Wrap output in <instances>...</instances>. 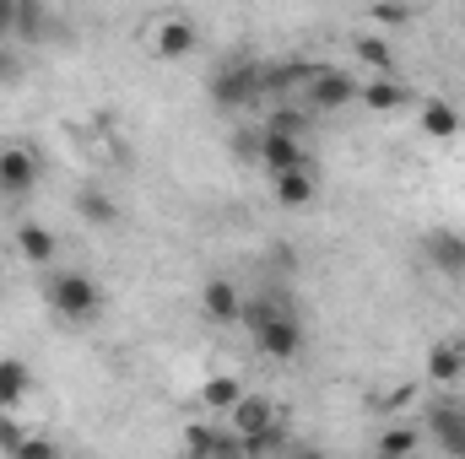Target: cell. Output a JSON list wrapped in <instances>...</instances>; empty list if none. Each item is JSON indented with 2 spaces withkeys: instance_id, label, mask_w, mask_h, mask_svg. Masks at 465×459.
<instances>
[{
  "instance_id": "cell-31",
  "label": "cell",
  "mask_w": 465,
  "mask_h": 459,
  "mask_svg": "<svg viewBox=\"0 0 465 459\" xmlns=\"http://www.w3.org/2000/svg\"><path fill=\"white\" fill-rule=\"evenodd\" d=\"M0 276H5V265H0Z\"/></svg>"
},
{
  "instance_id": "cell-15",
  "label": "cell",
  "mask_w": 465,
  "mask_h": 459,
  "mask_svg": "<svg viewBox=\"0 0 465 459\" xmlns=\"http://www.w3.org/2000/svg\"><path fill=\"white\" fill-rule=\"evenodd\" d=\"M16 249H22L27 265H49V259L60 254V238L49 228H38V222H22V228H16Z\"/></svg>"
},
{
  "instance_id": "cell-17",
  "label": "cell",
  "mask_w": 465,
  "mask_h": 459,
  "mask_svg": "<svg viewBox=\"0 0 465 459\" xmlns=\"http://www.w3.org/2000/svg\"><path fill=\"white\" fill-rule=\"evenodd\" d=\"M238 400H243V384L228 378V373H212V378L201 384V405H206V411H232Z\"/></svg>"
},
{
  "instance_id": "cell-10",
  "label": "cell",
  "mask_w": 465,
  "mask_h": 459,
  "mask_svg": "<svg viewBox=\"0 0 465 459\" xmlns=\"http://www.w3.org/2000/svg\"><path fill=\"white\" fill-rule=\"evenodd\" d=\"M428 378H433L439 389L460 384V378H465V346H450V341L428 346Z\"/></svg>"
},
{
  "instance_id": "cell-21",
  "label": "cell",
  "mask_w": 465,
  "mask_h": 459,
  "mask_svg": "<svg viewBox=\"0 0 465 459\" xmlns=\"http://www.w3.org/2000/svg\"><path fill=\"white\" fill-rule=\"evenodd\" d=\"M417 438H422V433H411V427H390V433L379 438V459H411L417 454Z\"/></svg>"
},
{
  "instance_id": "cell-14",
  "label": "cell",
  "mask_w": 465,
  "mask_h": 459,
  "mask_svg": "<svg viewBox=\"0 0 465 459\" xmlns=\"http://www.w3.org/2000/svg\"><path fill=\"white\" fill-rule=\"evenodd\" d=\"M271 190H276V206H309L314 195H320V179L309 173V168H298V173H282V179H271Z\"/></svg>"
},
{
  "instance_id": "cell-7",
  "label": "cell",
  "mask_w": 465,
  "mask_h": 459,
  "mask_svg": "<svg viewBox=\"0 0 465 459\" xmlns=\"http://www.w3.org/2000/svg\"><path fill=\"white\" fill-rule=\"evenodd\" d=\"M152 49H157L163 60H184V54L195 49V22H190V16H163V22L152 27Z\"/></svg>"
},
{
  "instance_id": "cell-24",
  "label": "cell",
  "mask_w": 465,
  "mask_h": 459,
  "mask_svg": "<svg viewBox=\"0 0 465 459\" xmlns=\"http://www.w3.org/2000/svg\"><path fill=\"white\" fill-rule=\"evenodd\" d=\"M282 438H287V433H282V422H276V427H265V433H254V438H249L243 449H249V454L260 459V454H271V449H282Z\"/></svg>"
},
{
  "instance_id": "cell-20",
  "label": "cell",
  "mask_w": 465,
  "mask_h": 459,
  "mask_svg": "<svg viewBox=\"0 0 465 459\" xmlns=\"http://www.w3.org/2000/svg\"><path fill=\"white\" fill-rule=\"evenodd\" d=\"M76 211H82V222H87V228H109V222L119 217L114 200H109L104 190H82V195H76Z\"/></svg>"
},
{
  "instance_id": "cell-8",
  "label": "cell",
  "mask_w": 465,
  "mask_h": 459,
  "mask_svg": "<svg viewBox=\"0 0 465 459\" xmlns=\"http://www.w3.org/2000/svg\"><path fill=\"white\" fill-rule=\"evenodd\" d=\"M260 87H265V82H260V71H254V65H238V71H217V82H212V98L228 109V103H249Z\"/></svg>"
},
{
  "instance_id": "cell-16",
  "label": "cell",
  "mask_w": 465,
  "mask_h": 459,
  "mask_svg": "<svg viewBox=\"0 0 465 459\" xmlns=\"http://www.w3.org/2000/svg\"><path fill=\"white\" fill-rule=\"evenodd\" d=\"M417 124H422V135H433V141H450V135H460V109H455V103H444V98H428Z\"/></svg>"
},
{
  "instance_id": "cell-12",
  "label": "cell",
  "mask_w": 465,
  "mask_h": 459,
  "mask_svg": "<svg viewBox=\"0 0 465 459\" xmlns=\"http://www.w3.org/2000/svg\"><path fill=\"white\" fill-rule=\"evenodd\" d=\"M357 98H362V109L390 114V109H401V103L411 98V87H401L395 76H373V82H362V87H357Z\"/></svg>"
},
{
  "instance_id": "cell-11",
  "label": "cell",
  "mask_w": 465,
  "mask_h": 459,
  "mask_svg": "<svg viewBox=\"0 0 465 459\" xmlns=\"http://www.w3.org/2000/svg\"><path fill=\"white\" fill-rule=\"evenodd\" d=\"M33 389V367L22 356H0V411H16Z\"/></svg>"
},
{
  "instance_id": "cell-22",
  "label": "cell",
  "mask_w": 465,
  "mask_h": 459,
  "mask_svg": "<svg viewBox=\"0 0 465 459\" xmlns=\"http://www.w3.org/2000/svg\"><path fill=\"white\" fill-rule=\"evenodd\" d=\"M44 27V5L38 0H16V38H33Z\"/></svg>"
},
{
  "instance_id": "cell-3",
  "label": "cell",
  "mask_w": 465,
  "mask_h": 459,
  "mask_svg": "<svg viewBox=\"0 0 465 459\" xmlns=\"http://www.w3.org/2000/svg\"><path fill=\"white\" fill-rule=\"evenodd\" d=\"M357 87L362 82H351L347 71H336V65H320V71H309V109H320V114H331V109H347L351 98H357Z\"/></svg>"
},
{
  "instance_id": "cell-27",
  "label": "cell",
  "mask_w": 465,
  "mask_h": 459,
  "mask_svg": "<svg viewBox=\"0 0 465 459\" xmlns=\"http://www.w3.org/2000/svg\"><path fill=\"white\" fill-rule=\"evenodd\" d=\"M22 438H27V433H22L16 422H5V416H0V449H5V454H16V449H22Z\"/></svg>"
},
{
  "instance_id": "cell-2",
  "label": "cell",
  "mask_w": 465,
  "mask_h": 459,
  "mask_svg": "<svg viewBox=\"0 0 465 459\" xmlns=\"http://www.w3.org/2000/svg\"><path fill=\"white\" fill-rule=\"evenodd\" d=\"M49 303H54L65 319H98V314H104V292H98V281L82 276V270H60V276L49 281Z\"/></svg>"
},
{
  "instance_id": "cell-29",
  "label": "cell",
  "mask_w": 465,
  "mask_h": 459,
  "mask_svg": "<svg viewBox=\"0 0 465 459\" xmlns=\"http://www.w3.org/2000/svg\"><path fill=\"white\" fill-rule=\"evenodd\" d=\"M373 22H390L395 27V22H411V11L406 5H373Z\"/></svg>"
},
{
  "instance_id": "cell-19",
  "label": "cell",
  "mask_w": 465,
  "mask_h": 459,
  "mask_svg": "<svg viewBox=\"0 0 465 459\" xmlns=\"http://www.w3.org/2000/svg\"><path fill=\"white\" fill-rule=\"evenodd\" d=\"M217 449H223V433L212 422H190L184 427V454L190 459H217Z\"/></svg>"
},
{
  "instance_id": "cell-6",
  "label": "cell",
  "mask_w": 465,
  "mask_h": 459,
  "mask_svg": "<svg viewBox=\"0 0 465 459\" xmlns=\"http://www.w3.org/2000/svg\"><path fill=\"white\" fill-rule=\"evenodd\" d=\"M38 157L27 151V146H5L0 151V195H27L33 184H38Z\"/></svg>"
},
{
  "instance_id": "cell-13",
  "label": "cell",
  "mask_w": 465,
  "mask_h": 459,
  "mask_svg": "<svg viewBox=\"0 0 465 459\" xmlns=\"http://www.w3.org/2000/svg\"><path fill=\"white\" fill-rule=\"evenodd\" d=\"M428 427L439 433V444H444L450 454H455V459H465V411H460V405H433Z\"/></svg>"
},
{
  "instance_id": "cell-26",
  "label": "cell",
  "mask_w": 465,
  "mask_h": 459,
  "mask_svg": "<svg viewBox=\"0 0 465 459\" xmlns=\"http://www.w3.org/2000/svg\"><path fill=\"white\" fill-rule=\"evenodd\" d=\"M11 459H60V454H54V444H44V438H33V433H27V438H22V449H16Z\"/></svg>"
},
{
  "instance_id": "cell-28",
  "label": "cell",
  "mask_w": 465,
  "mask_h": 459,
  "mask_svg": "<svg viewBox=\"0 0 465 459\" xmlns=\"http://www.w3.org/2000/svg\"><path fill=\"white\" fill-rule=\"evenodd\" d=\"M16 38V0H0V44Z\"/></svg>"
},
{
  "instance_id": "cell-1",
  "label": "cell",
  "mask_w": 465,
  "mask_h": 459,
  "mask_svg": "<svg viewBox=\"0 0 465 459\" xmlns=\"http://www.w3.org/2000/svg\"><path fill=\"white\" fill-rule=\"evenodd\" d=\"M254 346H260L265 356H276V362H292L298 346H303V325H298L287 308L265 303V308L254 314Z\"/></svg>"
},
{
  "instance_id": "cell-5",
  "label": "cell",
  "mask_w": 465,
  "mask_h": 459,
  "mask_svg": "<svg viewBox=\"0 0 465 459\" xmlns=\"http://www.w3.org/2000/svg\"><path fill=\"white\" fill-rule=\"evenodd\" d=\"M260 162H265V173H271V179L309 168V157H303V141H292V135H276V130H265V135H260Z\"/></svg>"
},
{
  "instance_id": "cell-30",
  "label": "cell",
  "mask_w": 465,
  "mask_h": 459,
  "mask_svg": "<svg viewBox=\"0 0 465 459\" xmlns=\"http://www.w3.org/2000/svg\"><path fill=\"white\" fill-rule=\"evenodd\" d=\"M298 459H331V454H320V449H298Z\"/></svg>"
},
{
  "instance_id": "cell-23",
  "label": "cell",
  "mask_w": 465,
  "mask_h": 459,
  "mask_svg": "<svg viewBox=\"0 0 465 459\" xmlns=\"http://www.w3.org/2000/svg\"><path fill=\"white\" fill-rule=\"evenodd\" d=\"M357 54H362L368 65H379V71L390 76V44H384V38H357Z\"/></svg>"
},
{
  "instance_id": "cell-25",
  "label": "cell",
  "mask_w": 465,
  "mask_h": 459,
  "mask_svg": "<svg viewBox=\"0 0 465 459\" xmlns=\"http://www.w3.org/2000/svg\"><path fill=\"white\" fill-rule=\"evenodd\" d=\"M0 82H5V87L22 82V54H16L11 44H0Z\"/></svg>"
},
{
  "instance_id": "cell-9",
  "label": "cell",
  "mask_w": 465,
  "mask_h": 459,
  "mask_svg": "<svg viewBox=\"0 0 465 459\" xmlns=\"http://www.w3.org/2000/svg\"><path fill=\"white\" fill-rule=\"evenodd\" d=\"M201 308H206V319L212 325H238L243 319V303H238V287L232 281H206V292H201Z\"/></svg>"
},
{
  "instance_id": "cell-18",
  "label": "cell",
  "mask_w": 465,
  "mask_h": 459,
  "mask_svg": "<svg viewBox=\"0 0 465 459\" xmlns=\"http://www.w3.org/2000/svg\"><path fill=\"white\" fill-rule=\"evenodd\" d=\"M428 259H433L439 270L460 276L465 270V238H455V232H433V238H428Z\"/></svg>"
},
{
  "instance_id": "cell-4",
  "label": "cell",
  "mask_w": 465,
  "mask_h": 459,
  "mask_svg": "<svg viewBox=\"0 0 465 459\" xmlns=\"http://www.w3.org/2000/svg\"><path fill=\"white\" fill-rule=\"evenodd\" d=\"M282 416H276V405L271 400H260V395H243L238 405L228 411V433L238 438V444H249L254 433H265V427H276Z\"/></svg>"
}]
</instances>
